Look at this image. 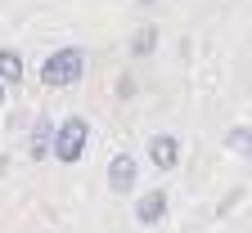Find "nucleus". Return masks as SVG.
<instances>
[{
  "label": "nucleus",
  "mask_w": 252,
  "mask_h": 233,
  "mask_svg": "<svg viewBox=\"0 0 252 233\" xmlns=\"http://www.w3.org/2000/svg\"><path fill=\"white\" fill-rule=\"evenodd\" d=\"M81 72H86V54H81L77 45H63V50H54V54L41 63V81L54 85V90L81 81Z\"/></svg>",
  "instance_id": "obj_1"
},
{
  "label": "nucleus",
  "mask_w": 252,
  "mask_h": 233,
  "mask_svg": "<svg viewBox=\"0 0 252 233\" xmlns=\"http://www.w3.org/2000/svg\"><path fill=\"white\" fill-rule=\"evenodd\" d=\"M86 139H90V126L81 121V117H68L59 126V139H54V157L59 161H77L81 153H86Z\"/></svg>",
  "instance_id": "obj_2"
},
{
  "label": "nucleus",
  "mask_w": 252,
  "mask_h": 233,
  "mask_svg": "<svg viewBox=\"0 0 252 233\" xmlns=\"http://www.w3.org/2000/svg\"><path fill=\"white\" fill-rule=\"evenodd\" d=\"M135 175H140V161H135L131 153H117V157L108 161V184H113L117 193L135 188Z\"/></svg>",
  "instance_id": "obj_3"
},
{
  "label": "nucleus",
  "mask_w": 252,
  "mask_h": 233,
  "mask_svg": "<svg viewBox=\"0 0 252 233\" xmlns=\"http://www.w3.org/2000/svg\"><path fill=\"white\" fill-rule=\"evenodd\" d=\"M149 161L162 166V171H171V166L180 161V144H176V135H153V139H149Z\"/></svg>",
  "instance_id": "obj_4"
},
{
  "label": "nucleus",
  "mask_w": 252,
  "mask_h": 233,
  "mask_svg": "<svg viewBox=\"0 0 252 233\" xmlns=\"http://www.w3.org/2000/svg\"><path fill=\"white\" fill-rule=\"evenodd\" d=\"M162 215H167V193H162V188H149L140 202H135V220H140V224H158Z\"/></svg>",
  "instance_id": "obj_5"
},
{
  "label": "nucleus",
  "mask_w": 252,
  "mask_h": 233,
  "mask_svg": "<svg viewBox=\"0 0 252 233\" xmlns=\"http://www.w3.org/2000/svg\"><path fill=\"white\" fill-rule=\"evenodd\" d=\"M54 139H59V130L50 126V117H36V126H32V157H45V153H54Z\"/></svg>",
  "instance_id": "obj_6"
},
{
  "label": "nucleus",
  "mask_w": 252,
  "mask_h": 233,
  "mask_svg": "<svg viewBox=\"0 0 252 233\" xmlns=\"http://www.w3.org/2000/svg\"><path fill=\"white\" fill-rule=\"evenodd\" d=\"M0 81H5V85L23 81V58H18V50H0Z\"/></svg>",
  "instance_id": "obj_7"
},
{
  "label": "nucleus",
  "mask_w": 252,
  "mask_h": 233,
  "mask_svg": "<svg viewBox=\"0 0 252 233\" xmlns=\"http://www.w3.org/2000/svg\"><path fill=\"white\" fill-rule=\"evenodd\" d=\"M158 50V31L153 27H140L135 36H131V54H153Z\"/></svg>",
  "instance_id": "obj_8"
},
{
  "label": "nucleus",
  "mask_w": 252,
  "mask_h": 233,
  "mask_svg": "<svg viewBox=\"0 0 252 233\" xmlns=\"http://www.w3.org/2000/svg\"><path fill=\"white\" fill-rule=\"evenodd\" d=\"M230 144L248 157V153H252V130H230Z\"/></svg>",
  "instance_id": "obj_9"
},
{
  "label": "nucleus",
  "mask_w": 252,
  "mask_h": 233,
  "mask_svg": "<svg viewBox=\"0 0 252 233\" xmlns=\"http://www.w3.org/2000/svg\"><path fill=\"white\" fill-rule=\"evenodd\" d=\"M0 104H5V81H0Z\"/></svg>",
  "instance_id": "obj_10"
},
{
  "label": "nucleus",
  "mask_w": 252,
  "mask_h": 233,
  "mask_svg": "<svg viewBox=\"0 0 252 233\" xmlns=\"http://www.w3.org/2000/svg\"><path fill=\"white\" fill-rule=\"evenodd\" d=\"M248 157H252V153H248Z\"/></svg>",
  "instance_id": "obj_11"
}]
</instances>
